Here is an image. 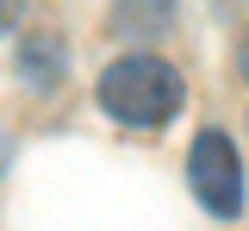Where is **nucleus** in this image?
I'll use <instances>...</instances> for the list:
<instances>
[{
    "instance_id": "f257e3e1",
    "label": "nucleus",
    "mask_w": 249,
    "mask_h": 231,
    "mask_svg": "<svg viewBox=\"0 0 249 231\" xmlns=\"http://www.w3.org/2000/svg\"><path fill=\"white\" fill-rule=\"evenodd\" d=\"M181 69L137 50V57H119V63L100 75V113L119 119V125H137V132H156L181 113Z\"/></svg>"
},
{
    "instance_id": "f03ea898",
    "label": "nucleus",
    "mask_w": 249,
    "mask_h": 231,
    "mask_svg": "<svg viewBox=\"0 0 249 231\" xmlns=\"http://www.w3.org/2000/svg\"><path fill=\"white\" fill-rule=\"evenodd\" d=\"M187 181L206 212L218 219H237L243 212V163H237V144L224 132H199L193 150H187Z\"/></svg>"
}]
</instances>
